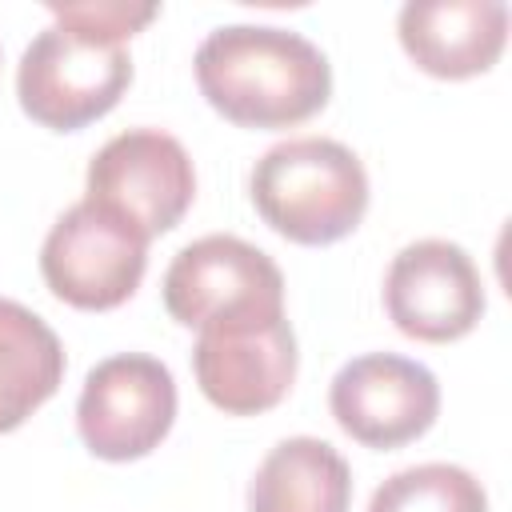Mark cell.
I'll use <instances>...</instances> for the list:
<instances>
[{"label":"cell","mask_w":512,"mask_h":512,"mask_svg":"<svg viewBox=\"0 0 512 512\" xmlns=\"http://www.w3.org/2000/svg\"><path fill=\"white\" fill-rule=\"evenodd\" d=\"M132 84L124 44H100L60 24L44 28L20 56L16 100L28 120L52 132H80L108 116Z\"/></svg>","instance_id":"4"},{"label":"cell","mask_w":512,"mask_h":512,"mask_svg":"<svg viewBox=\"0 0 512 512\" xmlns=\"http://www.w3.org/2000/svg\"><path fill=\"white\" fill-rule=\"evenodd\" d=\"M192 196V156L160 128H128L88 160L84 200L120 212L148 240L172 232L192 208Z\"/></svg>","instance_id":"7"},{"label":"cell","mask_w":512,"mask_h":512,"mask_svg":"<svg viewBox=\"0 0 512 512\" xmlns=\"http://www.w3.org/2000/svg\"><path fill=\"white\" fill-rule=\"evenodd\" d=\"M296 364V332L284 316L204 328L192 348L196 384L224 416H260L276 408L296 380Z\"/></svg>","instance_id":"10"},{"label":"cell","mask_w":512,"mask_h":512,"mask_svg":"<svg viewBox=\"0 0 512 512\" xmlns=\"http://www.w3.org/2000/svg\"><path fill=\"white\" fill-rule=\"evenodd\" d=\"M148 236L120 212L80 200L72 204L40 248V276L48 292L80 312L120 308L144 280Z\"/></svg>","instance_id":"5"},{"label":"cell","mask_w":512,"mask_h":512,"mask_svg":"<svg viewBox=\"0 0 512 512\" xmlns=\"http://www.w3.org/2000/svg\"><path fill=\"white\" fill-rule=\"evenodd\" d=\"M160 288L168 316L196 332L284 316V276L276 260L228 232L184 244Z\"/></svg>","instance_id":"3"},{"label":"cell","mask_w":512,"mask_h":512,"mask_svg":"<svg viewBox=\"0 0 512 512\" xmlns=\"http://www.w3.org/2000/svg\"><path fill=\"white\" fill-rule=\"evenodd\" d=\"M332 420L364 448L388 452L420 440L440 416L436 376L396 352H368L348 360L328 388Z\"/></svg>","instance_id":"8"},{"label":"cell","mask_w":512,"mask_h":512,"mask_svg":"<svg viewBox=\"0 0 512 512\" xmlns=\"http://www.w3.org/2000/svg\"><path fill=\"white\" fill-rule=\"evenodd\" d=\"M352 468L316 436L280 440L248 484V512H348Z\"/></svg>","instance_id":"12"},{"label":"cell","mask_w":512,"mask_h":512,"mask_svg":"<svg viewBox=\"0 0 512 512\" xmlns=\"http://www.w3.org/2000/svg\"><path fill=\"white\" fill-rule=\"evenodd\" d=\"M248 196L276 236L324 248L360 228L368 212V172L348 144L296 136L256 160Z\"/></svg>","instance_id":"2"},{"label":"cell","mask_w":512,"mask_h":512,"mask_svg":"<svg viewBox=\"0 0 512 512\" xmlns=\"http://www.w3.org/2000/svg\"><path fill=\"white\" fill-rule=\"evenodd\" d=\"M64 380L60 336L24 304L0 296V436L20 428Z\"/></svg>","instance_id":"13"},{"label":"cell","mask_w":512,"mask_h":512,"mask_svg":"<svg viewBox=\"0 0 512 512\" xmlns=\"http://www.w3.org/2000/svg\"><path fill=\"white\" fill-rule=\"evenodd\" d=\"M408 60L436 80L488 72L508 44V4L500 0H412L396 16Z\"/></svg>","instance_id":"11"},{"label":"cell","mask_w":512,"mask_h":512,"mask_svg":"<svg viewBox=\"0 0 512 512\" xmlns=\"http://www.w3.org/2000/svg\"><path fill=\"white\" fill-rule=\"evenodd\" d=\"M200 96L236 128H292L332 96L328 56L300 32L224 24L196 48Z\"/></svg>","instance_id":"1"},{"label":"cell","mask_w":512,"mask_h":512,"mask_svg":"<svg viewBox=\"0 0 512 512\" xmlns=\"http://www.w3.org/2000/svg\"><path fill=\"white\" fill-rule=\"evenodd\" d=\"M52 20L68 32H80L100 44H124L144 24L160 16L156 4H124V0H88V4H48Z\"/></svg>","instance_id":"15"},{"label":"cell","mask_w":512,"mask_h":512,"mask_svg":"<svg viewBox=\"0 0 512 512\" xmlns=\"http://www.w3.org/2000/svg\"><path fill=\"white\" fill-rule=\"evenodd\" d=\"M368 512H488V492L468 468L432 460L392 472L372 492Z\"/></svg>","instance_id":"14"},{"label":"cell","mask_w":512,"mask_h":512,"mask_svg":"<svg viewBox=\"0 0 512 512\" xmlns=\"http://www.w3.org/2000/svg\"><path fill=\"white\" fill-rule=\"evenodd\" d=\"M176 420V380L168 364L144 352L100 360L76 400V432L100 460L128 464L160 448Z\"/></svg>","instance_id":"6"},{"label":"cell","mask_w":512,"mask_h":512,"mask_svg":"<svg viewBox=\"0 0 512 512\" xmlns=\"http://www.w3.org/2000/svg\"><path fill=\"white\" fill-rule=\"evenodd\" d=\"M388 320L424 344H452L468 336L488 300L484 280L472 256L452 240H416L404 244L384 276Z\"/></svg>","instance_id":"9"}]
</instances>
